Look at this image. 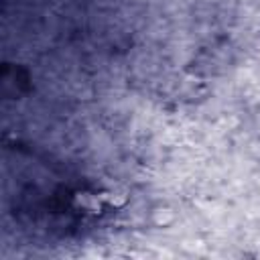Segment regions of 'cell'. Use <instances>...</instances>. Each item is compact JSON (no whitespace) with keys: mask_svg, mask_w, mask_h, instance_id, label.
Listing matches in <instances>:
<instances>
[{"mask_svg":"<svg viewBox=\"0 0 260 260\" xmlns=\"http://www.w3.org/2000/svg\"><path fill=\"white\" fill-rule=\"evenodd\" d=\"M175 217H177L175 211H173L171 207H167V205H158V207L152 209V219H154L156 225L167 228V225H171V223L175 221Z\"/></svg>","mask_w":260,"mask_h":260,"instance_id":"cell-1","label":"cell"}]
</instances>
